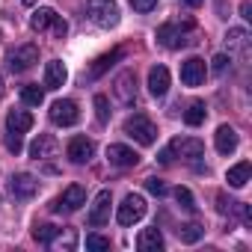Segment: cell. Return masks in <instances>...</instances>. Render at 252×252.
Instances as JSON below:
<instances>
[{"label":"cell","instance_id":"obj_18","mask_svg":"<svg viewBox=\"0 0 252 252\" xmlns=\"http://www.w3.org/2000/svg\"><path fill=\"white\" fill-rule=\"evenodd\" d=\"M137 249H140V252H160V249H163V234H160V228H158V225H155V228H143L140 237H137Z\"/></svg>","mask_w":252,"mask_h":252},{"label":"cell","instance_id":"obj_5","mask_svg":"<svg viewBox=\"0 0 252 252\" xmlns=\"http://www.w3.org/2000/svg\"><path fill=\"white\" fill-rule=\"evenodd\" d=\"M143 217H146V199H143V196H137V193L125 196V202L119 205L116 220H119L122 225H134V222H140Z\"/></svg>","mask_w":252,"mask_h":252},{"label":"cell","instance_id":"obj_6","mask_svg":"<svg viewBox=\"0 0 252 252\" xmlns=\"http://www.w3.org/2000/svg\"><path fill=\"white\" fill-rule=\"evenodd\" d=\"M80 119V110L71 98H63V101H54L51 104V122L54 125H63V128H71V125H77Z\"/></svg>","mask_w":252,"mask_h":252},{"label":"cell","instance_id":"obj_23","mask_svg":"<svg viewBox=\"0 0 252 252\" xmlns=\"http://www.w3.org/2000/svg\"><path fill=\"white\" fill-rule=\"evenodd\" d=\"M116 60H122V51H119V48H113L110 54H101V57H98V60L92 63V68L86 71V77H89V80L101 77V74H104V71H107V68H110V65H113Z\"/></svg>","mask_w":252,"mask_h":252},{"label":"cell","instance_id":"obj_14","mask_svg":"<svg viewBox=\"0 0 252 252\" xmlns=\"http://www.w3.org/2000/svg\"><path fill=\"white\" fill-rule=\"evenodd\" d=\"M57 140L51 137V134H39L36 140H33V146H30V158L33 160H48V158H54L57 155Z\"/></svg>","mask_w":252,"mask_h":252},{"label":"cell","instance_id":"obj_11","mask_svg":"<svg viewBox=\"0 0 252 252\" xmlns=\"http://www.w3.org/2000/svg\"><path fill=\"white\" fill-rule=\"evenodd\" d=\"M65 155H68L71 163H86V160H92V155H95V143L86 140V137H74V140L68 143Z\"/></svg>","mask_w":252,"mask_h":252},{"label":"cell","instance_id":"obj_26","mask_svg":"<svg viewBox=\"0 0 252 252\" xmlns=\"http://www.w3.org/2000/svg\"><path fill=\"white\" fill-rule=\"evenodd\" d=\"M205 116H208L205 104H202V101H193V104L187 107V113H184V122L190 125V128H196V125H202V122H205Z\"/></svg>","mask_w":252,"mask_h":252},{"label":"cell","instance_id":"obj_27","mask_svg":"<svg viewBox=\"0 0 252 252\" xmlns=\"http://www.w3.org/2000/svg\"><path fill=\"white\" fill-rule=\"evenodd\" d=\"M21 101L30 104V107H39V104L45 101V89H39V83H27V86L21 89Z\"/></svg>","mask_w":252,"mask_h":252},{"label":"cell","instance_id":"obj_35","mask_svg":"<svg viewBox=\"0 0 252 252\" xmlns=\"http://www.w3.org/2000/svg\"><path fill=\"white\" fill-rule=\"evenodd\" d=\"M6 149L12 155H18L21 152V134H6Z\"/></svg>","mask_w":252,"mask_h":252},{"label":"cell","instance_id":"obj_7","mask_svg":"<svg viewBox=\"0 0 252 252\" xmlns=\"http://www.w3.org/2000/svg\"><path fill=\"white\" fill-rule=\"evenodd\" d=\"M6 63H9V68H12L15 74H21V71L33 68V63H39V48H36V45H21V48L9 51Z\"/></svg>","mask_w":252,"mask_h":252},{"label":"cell","instance_id":"obj_19","mask_svg":"<svg viewBox=\"0 0 252 252\" xmlns=\"http://www.w3.org/2000/svg\"><path fill=\"white\" fill-rule=\"evenodd\" d=\"M225 48H228V54L246 57V54H249V33H246V30H240V27L228 30V36H225Z\"/></svg>","mask_w":252,"mask_h":252},{"label":"cell","instance_id":"obj_24","mask_svg":"<svg viewBox=\"0 0 252 252\" xmlns=\"http://www.w3.org/2000/svg\"><path fill=\"white\" fill-rule=\"evenodd\" d=\"M249 175H252L249 160H240V163H234V166L225 172V181H228V187H243V184L249 181Z\"/></svg>","mask_w":252,"mask_h":252},{"label":"cell","instance_id":"obj_21","mask_svg":"<svg viewBox=\"0 0 252 252\" xmlns=\"http://www.w3.org/2000/svg\"><path fill=\"white\" fill-rule=\"evenodd\" d=\"M30 128H33V116L27 110H12L6 116V131L9 134H27Z\"/></svg>","mask_w":252,"mask_h":252},{"label":"cell","instance_id":"obj_38","mask_svg":"<svg viewBox=\"0 0 252 252\" xmlns=\"http://www.w3.org/2000/svg\"><path fill=\"white\" fill-rule=\"evenodd\" d=\"M240 15H243L246 21H252V6L246 3V0H243V3H240Z\"/></svg>","mask_w":252,"mask_h":252},{"label":"cell","instance_id":"obj_30","mask_svg":"<svg viewBox=\"0 0 252 252\" xmlns=\"http://www.w3.org/2000/svg\"><path fill=\"white\" fill-rule=\"evenodd\" d=\"M95 116H98L101 125H107V119H110V101H107V95H95Z\"/></svg>","mask_w":252,"mask_h":252},{"label":"cell","instance_id":"obj_36","mask_svg":"<svg viewBox=\"0 0 252 252\" xmlns=\"http://www.w3.org/2000/svg\"><path fill=\"white\" fill-rule=\"evenodd\" d=\"M51 30H54V36H57V39H65V33H68V24H65V21L57 15V21H54V27H51Z\"/></svg>","mask_w":252,"mask_h":252},{"label":"cell","instance_id":"obj_25","mask_svg":"<svg viewBox=\"0 0 252 252\" xmlns=\"http://www.w3.org/2000/svg\"><path fill=\"white\" fill-rule=\"evenodd\" d=\"M51 249H74L77 246V234H74V228H65V234H63V228L57 231V237L48 243Z\"/></svg>","mask_w":252,"mask_h":252},{"label":"cell","instance_id":"obj_34","mask_svg":"<svg viewBox=\"0 0 252 252\" xmlns=\"http://www.w3.org/2000/svg\"><path fill=\"white\" fill-rule=\"evenodd\" d=\"M131 6H134L137 12H152V9L158 6V0H131Z\"/></svg>","mask_w":252,"mask_h":252},{"label":"cell","instance_id":"obj_32","mask_svg":"<svg viewBox=\"0 0 252 252\" xmlns=\"http://www.w3.org/2000/svg\"><path fill=\"white\" fill-rule=\"evenodd\" d=\"M86 249H89V252L110 249V237H101V234H86Z\"/></svg>","mask_w":252,"mask_h":252},{"label":"cell","instance_id":"obj_20","mask_svg":"<svg viewBox=\"0 0 252 252\" xmlns=\"http://www.w3.org/2000/svg\"><path fill=\"white\" fill-rule=\"evenodd\" d=\"M149 89H152V95H166V89H169V68L166 65H152V71H149Z\"/></svg>","mask_w":252,"mask_h":252},{"label":"cell","instance_id":"obj_13","mask_svg":"<svg viewBox=\"0 0 252 252\" xmlns=\"http://www.w3.org/2000/svg\"><path fill=\"white\" fill-rule=\"evenodd\" d=\"M107 160L113 166H119V169H128V166H137L140 163V155L134 149H128V146H110L107 149Z\"/></svg>","mask_w":252,"mask_h":252},{"label":"cell","instance_id":"obj_17","mask_svg":"<svg viewBox=\"0 0 252 252\" xmlns=\"http://www.w3.org/2000/svg\"><path fill=\"white\" fill-rule=\"evenodd\" d=\"M65 80H68L65 65L60 60H51L45 65V89H60V86H65Z\"/></svg>","mask_w":252,"mask_h":252},{"label":"cell","instance_id":"obj_8","mask_svg":"<svg viewBox=\"0 0 252 252\" xmlns=\"http://www.w3.org/2000/svg\"><path fill=\"white\" fill-rule=\"evenodd\" d=\"M83 205H86V190L80 184H71V187H65V193L60 199L51 202V211H68L71 214V211H77Z\"/></svg>","mask_w":252,"mask_h":252},{"label":"cell","instance_id":"obj_33","mask_svg":"<svg viewBox=\"0 0 252 252\" xmlns=\"http://www.w3.org/2000/svg\"><path fill=\"white\" fill-rule=\"evenodd\" d=\"M146 187H149V193H155V196H166V184H163L160 178H146Z\"/></svg>","mask_w":252,"mask_h":252},{"label":"cell","instance_id":"obj_1","mask_svg":"<svg viewBox=\"0 0 252 252\" xmlns=\"http://www.w3.org/2000/svg\"><path fill=\"white\" fill-rule=\"evenodd\" d=\"M193 33H196L193 21H169V24L158 27V42L169 51H178V48H187L190 42H196Z\"/></svg>","mask_w":252,"mask_h":252},{"label":"cell","instance_id":"obj_28","mask_svg":"<svg viewBox=\"0 0 252 252\" xmlns=\"http://www.w3.org/2000/svg\"><path fill=\"white\" fill-rule=\"evenodd\" d=\"M202 234H205V228H202L199 222H187V225L178 228V240H181V243H196Z\"/></svg>","mask_w":252,"mask_h":252},{"label":"cell","instance_id":"obj_37","mask_svg":"<svg viewBox=\"0 0 252 252\" xmlns=\"http://www.w3.org/2000/svg\"><path fill=\"white\" fill-rule=\"evenodd\" d=\"M225 65H228V57H222V54H220V57H214V71H222Z\"/></svg>","mask_w":252,"mask_h":252},{"label":"cell","instance_id":"obj_40","mask_svg":"<svg viewBox=\"0 0 252 252\" xmlns=\"http://www.w3.org/2000/svg\"><path fill=\"white\" fill-rule=\"evenodd\" d=\"M3 92H6V86H3V77H0V98H3Z\"/></svg>","mask_w":252,"mask_h":252},{"label":"cell","instance_id":"obj_3","mask_svg":"<svg viewBox=\"0 0 252 252\" xmlns=\"http://www.w3.org/2000/svg\"><path fill=\"white\" fill-rule=\"evenodd\" d=\"M125 134H128L131 140H137L140 146H152L158 140V128H155V122L146 113H134L128 122H125Z\"/></svg>","mask_w":252,"mask_h":252},{"label":"cell","instance_id":"obj_12","mask_svg":"<svg viewBox=\"0 0 252 252\" xmlns=\"http://www.w3.org/2000/svg\"><path fill=\"white\" fill-rule=\"evenodd\" d=\"M113 86H116V98L119 101H125V104L137 101V74L134 71H122Z\"/></svg>","mask_w":252,"mask_h":252},{"label":"cell","instance_id":"obj_16","mask_svg":"<svg viewBox=\"0 0 252 252\" xmlns=\"http://www.w3.org/2000/svg\"><path fill=\"white\" fill-rule=\"evenodd\" d=\"M214 143H217V152L220 155H231L237 149V131L231 125H220L217 134H214Z\"/></svg>","mask_w":252,"mask_h":252},{"label":"cell","instance_id":"obj_15","mask_svg":"<svg viewBox=\"0 0 252 252\" xmlns=\"http://www.w3.org/2000/svg\"><path fill=\"white\" fill-rule=\"evenodd\" d=\"M36 190H39V181H36L30 172L12 175V196H15V199H30Z\"/></svg>","mask_w":252,"mask_h":252},{"label":"cell","instance_id":"obj_31","mask_svg":"<svg viewBox=\"0 0 252 252\" xmlns=\"http://www.w3.org/2000/svg\"><path fill=\"white\" fill-rule=\"evenodd\" d=\"M175 202L181 208H187V211H196V199H193V193L187 187H175Z\"/></svg>","mask_w":252,"mask_h":252},{"label":"cell","instance_id":"obj_22","mask_svg":"<svg viewBox=\"0 0 252 252\" xmlns=\"http://www.w3.org/2000/svg\"><path fill=\"white\" fill-rule=\"evenodd\" d=\"M54 21H57V12H54L51 6H39V9L33 12V18H30V27H33L36 33H45V30L54 27Z\"/></svg>","mask_w":252,"mask_h":252},{"label":"cell","instance_id":"obj_29","mask_svg":"<svg viewBox=\"0 0 252 252\" xmlns=\"http://www.w3.org/2000/svg\"><path fill=\"white\" fill-rule=\"evenodd\" d=\"M57 231H60L57 225H51V222H42V225H36V228H33V237H36L39 243H45V246H48V243L57 237Z\"/></svg>","mask_w":252,"mask_h":252},{"label":"cell","instance_id":"obj_4","mask_svg":"<svg viewBox=\"0 0 252 252\" xmlns=\"http://www.w3.org/2000/svg\"><path fill=\"white\" fill-rule=\"evenodd\" d=\"M86 12L98 27H116L119 24V6L116 0H86Z\"/></svg>","mask_w":252,"mask_h":252},{"label":"cell","instance_id":"obj_41","mask_svg":"<svg viewBox=\"0 0 252 252\" xmlns=\"http://www.w3.org/2000/svg\"><path fill=\"white\" fill-rule=\"evenodd\" d=\"M24 3H27V6H33V3H36V0H24Z\"/></svg>","mask_w":252,"mask_h":252},{"label":"cell","instance_id":"obj_10","mask_svg":"<svg viewBox=\"0 0 252 252\" xmlns=\"http://www.w3.org/2000/svg\"><path fill=\"white\" fill-rule=\"evenodd\" d=\"M110 205H113V196H110V190H101L98 196H95V202H92V211H89V225H104L107 220H110Z\"/></svg>","mask_w":252,"mask_h":252},{"label":"cell","instance_id":"obj_39","mask_svg":"<svg viewBox=\"0 0 252 252\" xmlns=\"http://www.w3.org/2000/svg\"><path fill=\"white\" fill-rule=\"evenodd\" d=\"M184 3H187V6H193V9H196V6H202V3H205V0H184Z\"/></svg>","mask_w":252,"mask_h":252},{"label":"cell","instance_id":"obj_9","mask_svg":"<svg viewBox=\"0 0 252 252\" xmlns=\"http://www.w3.org/2000/svg\"><path fill=\"white\" fill-rule=\"evenodd\" d=\"M205 74H208L205 60L190 57V60L181 63V80H184V86H202V83H205Z\"/></svg>","mask_w":252,"mask_h":252},{"label":"cell","instance_id":"obj_2","mask_svg":"<svg viewBox=\"0 0 252 252\" xmlns=\"http://www.w3.org/2000/svg\"><path fill=\"white\" fill-rule=\"evenodd\" d=\"M202 152H205V146H202V140H196V137H184V140H172L163 152H160V163H172L175 158H184V160H196V158H202Z\"/></svg>","mask_w":252,"mask_h":252}]
</instances>
